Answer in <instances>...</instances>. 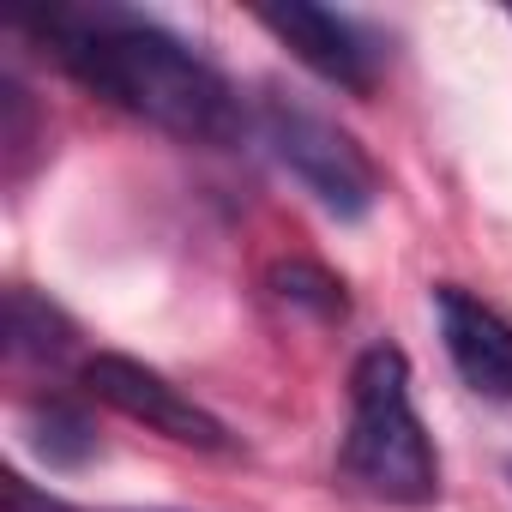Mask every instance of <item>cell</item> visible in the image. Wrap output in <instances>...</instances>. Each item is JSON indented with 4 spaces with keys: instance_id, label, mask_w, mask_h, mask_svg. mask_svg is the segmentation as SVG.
Wrapping results in <instances>:
<instances>
[{
    "instance_id": "1",
    "label": "cell",
    "mask_w": 512,
    "mask_h": 512,
    "mask_svg": "<svg viewBox=\"0 0 512 512\" xmlns=\"http://www.w3.org/2000/svg\"><path fill=\"white\" fill-rule=\"evenodd\" d=\"M25 37H37L85 91L127 109L133 121L187 139V145H235L247 115L235 85L175 31H163L145 13L127 7H43L19 19Z\"/></svg>"
},
{
    "instance_id": "2",
    "label": "cell",
    "mask_w": 512,
    "mask_h": 512,
    "mask_svg": "<svg viewBox=\"0 0 512 512\" xmlns=\"http://www.w3.org/2000/svg\"><path fill=\"white\" fill-rule=\"evenodd\" d=\"M338 476L386 506L440 500V452L410 392V362L398 344H368L350 368V422L338 446Z\"/></svg>"
},
{
    "instance_id": "3",
    "label": "cell",
    "mask_w": 512,
    "mask_h": 512,
    "mask_svg": "<svg viewBox=\"0 0 512 512\" xmlns=\"http://www.w3.org/2000/svg\"><path fill=\"white\" fill-rule=\"evenodd\" d=\"M260 139L272 145V157L296 175V187L338 223H362L380 205V169L374 157L320 109H308L302 97L266 91L260 97Z\"/></svg>"
},
{
    "instance_id": "4",
    "label": "cell",
    "mask_w": 512,
    "mask_h": 512,
    "mask_svg": "<svg viewBox=\"0 0 512 512\" xmlns=\"http://www.w3.org/2000/svg\"><path fill=\"white\" fill-rule=\"evenodd\" d=\"M79 380L97 404L121 410L127 422H145L151 434L175 440V446H193V452H235V434L199 404L187 398L175 380H163L157 368L133 362V356H115V350H97L79 362Z\"/></svg>"
},
{
    "instance_id": "5",
    "label": "cell",
    "mask_w": 512,
    "mask_h": 512,
    "mask_svg": "<svg viewBox=\"0 0 512 512\" xmlns=\"http://www.w3.org/2000/svg\"><path fill=\"white\" fill-rule=\"evenodd\" d=\"M260 19L308 73H320L326 85L350 91V97H368L380 85V49L374 37L344 19V13H326V7H308V0H290V7H260Z\"/></svg>"
},
{
    "instance_id": "6",
    "label": "cell",
    "mask_w": 512,
    "mask_h": 512,
    "mask_svg": "<svg viewBox=\"0 0 512 512\" xmlns=\"http://www.w3.org/2000/svg\"><path fill=\"white\" fill-rule=\"evenodd\" d=\"M428 302H434V326L458 380L488 404H512V320L458 284H434Z\"/></svg>"
},
{
    "instance_id": "7",
    "label": "cell",
    "mask_w": 512,
    "mask_h": 512,
    "mask_svg": "<svg viewBox=\"0 0 512 512\" xmlns=\"http://www.w3.org/2000/svg\"><path fill=\"white\" fill-rule=\"evenodd\" d=\"M67 356H73V320L55 302L13 284L7 290V362L13 368H61Z\"/></svg>"
},
{
    "instance_id": "8",
    "label": "cell",
    "mask_w": 512,
    "mask_h": 512,
    "mask_svg": "<svg viewBox=\"0 0 512 512\" xmlns=\"http://www.w3.org/2000/svg\"><path fill=\"white\" fill-rule=\"evenodd\" d=\"M19 428H25V446L49 464V470H85L91 458H97V428H91V416L79 410V404H67V398H31L25 410H19Z\"/></svg>"
},
{
    "instance_id": "9",
    "label": "cell",
    "mask_w": 512,
    "mask_h": 512,
    "mask_svg": "<svg viewBox=\"0 0 512 512\" xmlns=\"http://www.w3.org/2000/svg\"><path fill=\"white\" fill-rule=\"evenodd\" d=\"M272 296L278 302H290V308H308L314 320H344V284L332 278V272H320V266H308V260H290V266H272Z\"/></svg>"
}]
</instances>
